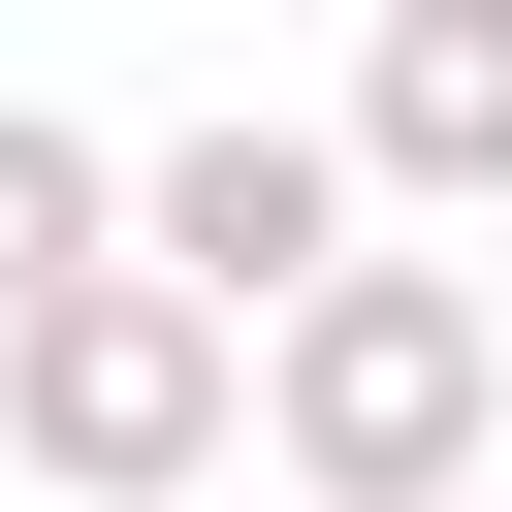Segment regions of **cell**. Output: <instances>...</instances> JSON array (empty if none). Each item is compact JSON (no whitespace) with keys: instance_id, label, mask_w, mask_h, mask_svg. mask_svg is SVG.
<instances>
[{"instance_id":"6da1fadb","label":"cell","mask_w":512,"mask_h":512,"mask_svg":"<svg viewBox=\"0 0 512 512\" xmlns=\"http://www.w3.org/2000/svg\"><path fill=\"white\" fill-rule=\"evenodd\" d=\"M288 448H320L352 512H384V480H448V448H480V320H448V288H320V352H288Z\"/></svg>"},{"instance_id":"7a4b0ae2","label":"cell","mask_w":512,"mask_h":512,"mask_svg":"<svg viewBox=\"0 0 512 512\" xmlns=\"http://www.w3.org/2000/svg\"><path fill=\"white\" fill-rule=\"evenodd\" d=\"M32 448H64V480H192V320H160V288H64V320H32Z\"/></svg>"},{"instance_id":"3957f363","label":"cell","mask_w":512,"mask_h":512,"mask_svg":"<svg viewBox=\"0 0 512 512\" xmlns=\"http://www.w3.org/2000/svg\"><path fill=\"white\" fill-rule=\"evenodd\" d=\"M160 256H192V288H288V256H320V160H288V128H224V160L160 192Z\"/></svg>"},{"instance_id":"277c9868","label":"cell","mask_w":512,"mask_h":512,"mask_svg":"<svg viewBox=\"0 0 512 512\" xmlns=\"http://www.w3.org/2000/svg\"><path fill=\"white\" fill-rule=\"evenodd\" d=\"M384 128H416V160H512V0H416V64H384Z\"/></svg>"},{"instance_id":"5b68a950","label":"cell","mask_w":512,"mask_h":512,"mask_svg":"<svg viewBox=\"0 0 512 512\" xmlns=\"http://www.w3.org/2000/svg\"><path fill=\"white\" fill-rule=\"evenodd\" d=\"M64 224H96V160H64V128H0V288H32Z\"/></svg>"}]
</instances>
